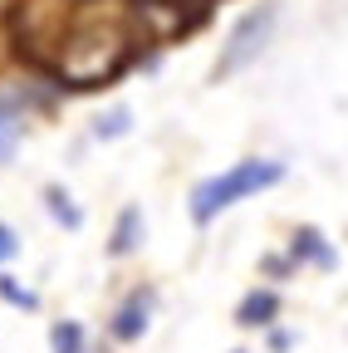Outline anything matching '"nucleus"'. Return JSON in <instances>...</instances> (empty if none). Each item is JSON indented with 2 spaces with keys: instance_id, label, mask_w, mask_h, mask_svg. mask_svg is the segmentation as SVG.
<instances>
[{
  "instance_id": "nucleus-1",
  "label": "nucleus",
  "mask_w": 348,
  "mask_h": 353,
  "mask_svg": "<svg viewBox=\"0 0 348 353\" xmlns=\"http://www.w3.org/2000/svg\"><path fill=\"white\" fill-rule=\"evenodd\" d=\"M285 172H289V167H285L280 157H245V162H236V167H226V172L206 176V182L192 187V221H196V226H211V221L221 216V211H231L236 201L280 187Z\"/></svg>"
},
{
  "instance_id": "nucleus-2",
  "label": "nucleus",
  "mask_w": 348,
  "mask_h": 353,
  "mask_svg": "<svg viewBox=\"0 0 348 353\" xmlns=\"http://www.w3.org/2000/svg\"><path fill=\"white\" fill-rule=\"evenodd\" d=\"M275 30H280V0H265V6L245 10V15L236 20V30L226 34L221 59H216V69H211V74H216V79H236L240 69H250L260 54L270 50Z\"/></svg>"
},
{
  "instance_id": "nucleus-3",
  "label": "nucleus",
  "mask_w": 348,
  "mask_h": 353,
  "mask_svg": "<svg viewBox=\"0 0 348 353\" xmlns=\"http://www.w3.org/2000/svg\"><path fill=\"white\" fill-rule=\"evenodd\" d=\"M152 309H157V294L152 290H133L118 309H113V319H108V339L113 343H138L147 329H152Z\"/></svg>"
},
{
  "instance_id": "nucleus-4",
  "label": "nucleus",
  "mask_w": 348,
  "mask_h": 353,
  "mask_svg": "<svg viewBox=\"0 0 348 353\" xmlns=\"http://www.w3.org/2000/svg\"><path fill=\"white\" fill-rule=\"evenodd\" d=\"M289 260H294V265H314V270H334V265H338V250L324 241L319 226H299V231L289 236Z\"/></svg>"
},
{
  "instance_id": "nucleus-5",
  "label": "nucleus",
  "mask_w": 348,
  "mask_h": 353,
  "mask_svg": "<svg viewBox=\"0 0 348 353\" xmlns=\"http://www.w3.org/2000/svg\"><path fill=\"white\" fill-rule=\"evenodd\" d=\"M275 319H280V294H275L270 285H255V290L236 304V324H240V329H275Z\"/></svg>"
},
{
  "instance_id": "nucleus-6",
  "label": "nucleus",
  "mask_w": 348,
  "mask_h": 353,
  "mask_svg": "<svg viewBox=\"0 0 348 353\" xmlns=\"http://www.w3.org/2000/svg\"><path fill=\"white\" fill-rule=\"evenodd\" d=\"M147 236V221H143V206H123L118 211V226H113V241H108V255L123 260V255H133Z\"/></svg>"
},
{
  "instance_id": "nucleus-7",
  "label": "nucleus",
  "mask_w": 348,
  "mask_h": 353,
  "mask_svg": "<svg viewBox=\"0 0 348 353\" xmlns=\"http://www.w3.org/2000/svg\"><path fill=\"white\" fill-rule=\"evenodd\" d=\"M20 108L6 99V94H0V162H10L15 157V143H20Z\"/></svg>"
},
{
  "instance_id": "nucleus-8",
  "label": "nucleus",
  "mask_w": 348,
  "mask_h": 353,
  "mask_svg": "<svg viewBox=\"0 0 348 353\" xmlns=\"http://www.w3.org/2000/svg\"><path fill=\"white\" fill-rule=\"evenodd\" d=\"M45 206H50V216L59 221V226H69V231L83 226V211L74 206V196H69L64 187H45Z\"/></svg>"
},
{
  "instance_id": "nucleus-9",
  "label": "nucleus",
  "mask_w": 348,
  "mask_h": 353,
  "mask_svg": "<svg viewBox=\"0 0 348 353\" xmlns=\"http://www.w3.org/2000/svg\"><path fill=\"white\" fill-rule=\"evenodd\" d=\"M123 132H133V113H127L123 103L94 118V138H99V143H113V138H123Z\"/></svg>"
},
{
  "instance_id": "nucleus-10",
  "label": "nucleus",
  "mask_w": 348,
  "mask_h": 353,
  "mask_svg": "<svg viewBox=\"0 0 348 353\" xmlns=\"http://www.w3.org/2000/svg\"><path fill=\"white\" fill-rule=\"evenodd\" d=\"M50 353H83V324L59 319V324L50 329Z\"/></svg>"
},
{
  "instance_id": "nucleus-11",
  "label": "nucleus",
  "mask_w": 348,
  "mask_h": 353,
  "mask_svg": "<svg viewBox=\"0 0 348 353\" xmlns=\"http://www.w3.org/2000/svg\"><path fill=\"white\" fill-rule=\"evenodd\" d=\"M0 299L15 304V309H39V294H34V290H25L15 275H0Z\"/></svg>"
},
{
  "instance_id": "nucleus-12",
  "label": "nucleus",
  "mask_w": 348,
  "mask_h": 353,
  "mask_svg": "<svg viewBox=\"0 0 348 353\" xmlns=\"http://www.w3.org/2000/svg\"><path fill=\"white\" fill-rule=\"evenodd\" d=\"M294 270H299V265H294L289 255H270V260H265V275H270V280H285V275H294Z\"/></svg>"
},
{
  "instance_id": "nucleus-13",
  "label": "nucleus",
  "mask_w": 348,
  "mask_h": 353,
  "mask_svg": "<svg viewBox=\"0 0 348 353\" xmlns=\"http://www.w3.org/2000/svg\"><path fill=\"white\" fill-rule=\"evenodd\" d=\"M15 255H20V241H15V231L6 226V221H0V265L15 260Z\"/></svg>"
},
{
  "instance_id": "nucleus-14",
  "label": "nucleus",
  "mask_w": 348,
  "mask_h": 353,
  "mask_svg": "<svg viewBox=\"0 0 348 353\" xmlns=\"http://www.w3.org/2000/svg\"><path fill=\"white\" fill-rule=\"evenodd\" d=\"M289 343H294V334H289V329H270V348H275V353H285Z\"/></svg>"
},
{
  "instance_id": "nucleus-15",
  "label": "nucleus",
  "mask_w": 348,
  "mask_h": 353,
  "mask_svg": "<svg viewBox=\"0 0 348 353\" xmlns=\"http://www.w3.org/2000/svg\"><path fill=\"white\" fill-rule=\"evenodd\" d=\"M99 353H108V348H99Z\"/></svg>"
},
{
  "instance_id": "nucleus-16",
  "label": "nucleus",
  "mask_w": 348,
  "mask_h": 353,
  "mask_svg": "<svg viewBox=\"0 0 348 353\" xmlns=\"http://www.w3.org/2000/svg\"><path fill=\"white\" fill-rule=\"evenodd\" d=\"M236 353H245V348H236Z\"/></svg>"
}]
</instances>
